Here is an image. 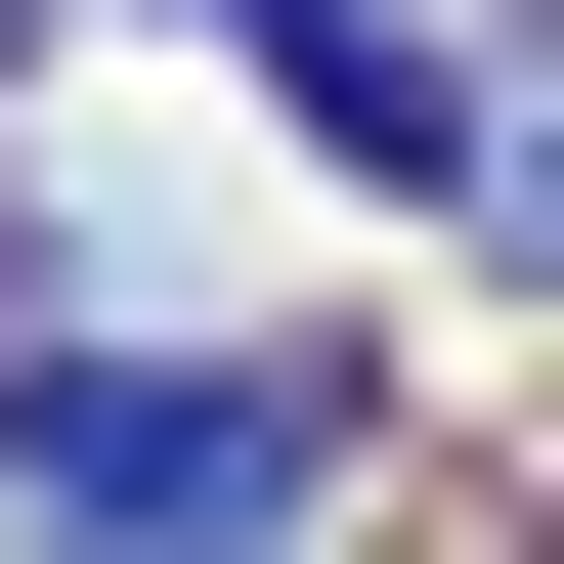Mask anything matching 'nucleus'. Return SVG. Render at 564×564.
I'll return each mask as SVG.
<instances>
[{
    "mask_svg": "<svg viewBox=\"0 0 564 564\" xmlns=\"http://www.w3.org/2000/svg\"><path fill=\"white\" fill-rule=\"evenodd\" d=\"M348 478H391L348 348H0V521L44 564H304Z\"/></svg>",
    "mask_w": 564,
    "mask_h": 564,
    "instance_id": "obj_1",
    "label": "nucleus"
},
{
    "mask_svg": "<svg viewBox=\"0 0 564 564\" xmlns=\"http://www.w3.org/2000/svg\"><path fill=\"white\" fill-rule=\"evenodd\" d=\"M217 44H261V131H304V174H434V217L521 174V87H478V0H217Z\"/></svg>",
    "mask_w": 564,
    "mask_h": 564,
    "instance_id": "obj_2",
    "label": "nucleus"
},
{
    "mask_svg": "<svg viewBox=\"0 0 564 564\" xmlns=\"http://www.w3.org/2000/svg\"><path fill=\"white\" fill-rule=\"evenodd\" d=\"M0 44H44V0H0Z\"/></svg>",
    "mask_w": 564,
    "mask_h": 564,
    "instance_id": "obj_3",
    "label": "nucleus"
}]
</instances>
